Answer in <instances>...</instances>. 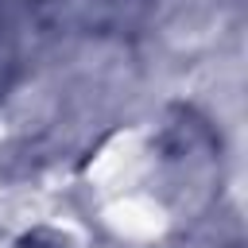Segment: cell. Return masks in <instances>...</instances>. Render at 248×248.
I'll return each instance as SVG.
<instances>
[{
  "mask_svg": "<svg viewBox=\"0 0 248 248\" xmlns=\"http://www.w3.org/2000/svg\"><path fill=\"white\" fill-rule=\"evenodd\" d=\"M46 31L39 0H0V97L35 58V46Z\"/></svg>",
  "mask_w": 248,
  "mask_h": 248,
  "instance_id": "1",
  "label": "cell"
}]
</instances>
